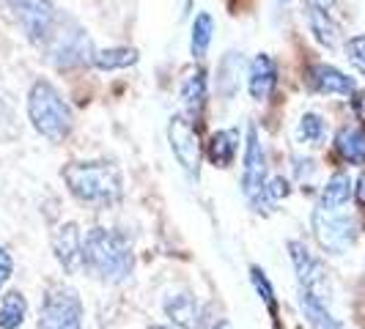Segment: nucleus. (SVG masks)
Returning a JSON list of instances; mask_svg holds the SVG:
<instances>
[{"mask_svg": "<svg viewBox=\"0 0 365 329\" xmlns=\"http://www.w3.org/2000/svg\"><path fill=\"white\" fill-rule=\"evenodd\" d=\"M289 256H292L294 272H297V280H299L302 291H311L322 299V291H324V286H327V274H324L322 261L313 256L302 241H297V239L289 241Z\"/></svg>", "mask_w": 365, "mask_h": 329, "instance_id": "nucleus-10", "label": "nucleus"}, {"mask_svg": "<svg viewBox=\"0 0 365 329\" xmlns=\"http://www.w3.org/2000/svg\"><path fill=\"white\" fill-rule=\"evenodd\" d=\"M299 143H322L324 140V121L316 113H305L299 118V129H297Z\"/></svg>", "mask_w": 365, "mask_h": 329, "instance_id": "nucleus-28", "label": "nucleus"}, {"mask_svg": "<svg viewBox=\"0 0 365 329\" xmlns=\"http://www.w3.org/2000/svg\"><path fill=\"white\" fill-rule=\"evenodd\" d=\"M267 184V148L258 137L256 127H247V140H245V164H242V192L247 201L261 195Z\"/></svg>", "mask_w": 365, "mask_h": 329, "instance_id": "nucleus-9", "label": "nucleus"}, {"mask_svg": "<svg viewBox=\"0 0 365 329\" xmlns=\"http://www.w3.org/2000/svg\"><path fill=\"white\" fill-rule=\"evenodd\" d=\"M212 33H215V17L209 11L195 14V19H192V33H190V53H192L195 61H201L203 55L209 53Z\"/></svg>", "mask_w": 365, "mask_h": 329, "instance_id": "nucleus-23", "label": "nucleus"}, {"mask_svg": "<svg viewBox=\"0 0 365 329\" xmlns=\"http://www.w3.org/2000/svg\"><path fill=\"white\" fill-rule=\"evenodd\" d=\"M11 272H14V261H11V256H9L6 247H0V286L11 277Z\"/></svg>", "mask_w": 365, "mask_h": 329, "instance_id": "nucleus-30", "label": "nucleus"}, {"mask_svg": "<svg viewBox=\"0 0 365 329\" xmlns=\"http://www.w3.org/2000/svg\"><path fill=\"white\" fill-rule=\"evenodd\" d=\"M38 329H83V302L74 288L63 283L47 288L38 310Z\"/></svg>", "mask_w": 365, "mask_h": 329, "instance_id": "nucleus-6", "label": "nucleus"}, {"mask_svg": "<svg viewBox=\"0 0 365 329\" xmlns=\"http://www.w3.org/2000/svg\"><path fill=\"white\" fill-rule=\"evenodd\" d=\"M311 222H313V234L319 239L322 250H327L332 256L346 253L349 247L357 241V222L349 217V214L316 209Z\"/></svg>", "mask_w": 365, "mask_h": 329, "instance_id": "nucleus-7", "label": "nucleus"}, {"mask_svg": "<svg viewBox=\"0 0 365 329\" xmlns=\"http://www.w3.org/2000/svg\"><path fill=\"white\" fill-rule=\"evenodd\" d=\"M351 96H354V99H351V108H354V113L365 121V91H354Z\"/></svg>", "mask_w": 365, "mask_h": 329, "instance_id": "nucleus-32", "label": "nucleus"}, {"mask_svg": "<svg viewBox=\"0 0 365 329\" xmlns=\"http://www.w3.org/2000/svg\"><path fill=\"white\" fill-rule=\"evenodd\" d=\"M313 170V160H302V157H294V173H297V179H308Z\"/></svg>", "mask_w": 365, "mask_h": 329, "instance_id": "nucleus-31", "label": "nucleus"}, {"mask_svg": "<svg viewBox=\"0 0 365 329\" xmlns=\"http://www.w3.org/2000/svg\"><path fill=\"white\" fill-rule=\"evenodd\" d=\"M299 308L305 313V318H308V327L311 329H344L335 318H332V313L324 308V302L311 291H302L299 293Z\"/></svg>", "mask_w": 365, "mask_h": 329, "instance_id": "nucleus-19", "label": "nucleus"}, {"mask_svg": "<svg viewBox=\"0 0 365 329\" xmlns=\"http://www.w3.org/2000/svg\"><path fill=\"white\" fill-rule=\"evenodd\" d=\"M53 253L55 261L61 263V269L66 274H77L83 263V234L77 228V222H63L58 225L53 234Z\"/></svg>", "mask_w": 365, "mask_h": 329, "instance_id": "nucleus-11", "label": "nucleus"}, {"mask_svg": "<svg viewBox=\"0 0 365 329\" xmlns=\"http://www.w3.org/2000/svg\"><path fill=\"white\" fill-rule=\"evenodd\" d=\"M83 263L102 283L118 286V283H124L129 274H132L135 256H132L129 239L124 234H118L113 228L96 225L83 239Z\"/></svg>", "mask_w": 365, "mask_h": 329, "instance_id": "nucleus-2", "label": "nucleus"}, {"mask_svg": "<svg viewBox=\"0 0 365 329\" xmlns=\"http://www.w3.org/2000/svg\"><path fill=\"white\" fill-rule=\"evenodd\" d=\"M351 192H354L351 179H349L346 173H335V176H329V182L324 184V189H322V206H319V209L335 212V209H341V206L351 198Z\"/></svg>", "mask_w": 365, "mask_h": 329, "instance_id": "nucleus-22", "label": "nucleus"}, {"mask_svg": "<svg viewBox=\"0 0 365 329\" xmlns=\"http://www.w3.org/2000/svg\"><path fill=\"white\" fill-rule=\"evenodd\" d=\"M3 6L17 19L25 38L41 53L61 19V11L55 9L53 0H3Z\"/></svg>", "mask_w": 365, "mask_h": 329, "instance_id": "nucleus-5", "label": "nucleus"}, {"mask_svg": "<svg viewBox=\"0 0 365 329\" xmlns=\"http://www.w3.org/2000/svg\"><path fill=\"white\" fill-rule=\"evenodd\" d=\"M72 198L91 209H110L124 198V176L115 162L91 160V162H69L61 170Z\"/></svg>", "mask_w": 365, "mask_h": 329, "instance_id": "nucleus-1", "label": "nucleus"}, {"mask_svg": "<svg viewBox=\"0 0 365 329\" xmlns=\"http://www.w3.org/2000/svg\"><path fill=\"white\" fill-rule=\"evenodd\" d=\"M346 58H349V63H351V66L365 77V33L349 38L346 41Z\"/></svg>", "mask_w": 365, "mask_h": 329, "instance_id": "nucleus-29", "label": "nucleus"}, {"mask_svg": "<svg viewBox=\"0 0 365 329\" xmlns=\"http://www.w3.org/2000/svg\"><path fill=\"white\" fill-rule=\"evenodd\" d=\"M148 329H170V327H148Z\"/></svg>", "mask_w": 365, "mask_h": 329, "instance_id": "nucleus-36", "label": "nucleus"}, {"mask_svg": "<svg viewBox=\"0 0 365 329\" xmlns=\"http://www.w3.org/2000/svg\"><path fill=\"white\" fill-rule=\"evenodd\" d=\"M28 315V302L19 291H9L0 302V329H19Z\"/></svg>", "mask_w": 365, "mask_h": 329, "instance_id": "nucleus-24", "label": "nucleus"}, {"mask_svg": "<svg viewBox=\"0 0 365 329\" xmlns=\"http://www.w3.org/2000/svg\"><path fill=\"white\" fill-rule=\"evenodd\" d=\"M179 96H182V105L190 115V121H198L203 115V108H206V72L192 69V72L184 74Z\"/></svg>", "mask_w": 365, "mask_h": 329, "instance_id": "nucleus-15", "label": "nucleus"}, {"mask_svg": "<svg viewBox=\"0 0 365 329\" xmlns=\"http://www.w3.org/2000/svg\"><path fill=\"white\" fill-rule=\"evenodd\" d=\"M140 61V53L135 47H110V50H96L93 66L102 72H115V69H129Z\"/></svg>", "mask_w": 365, "mask_h": 329, "instance_id": "nucleus-20", "label": "nucleus"}, {"mask_svg": "<svg viewBox=\"0 0 365 329\" xmlns=\"http://www.w3.org/2000/svg\"><path fill=\"white\" fill-rule=\"evenodd\" d=\"M242 66H245V58L239 53H228L217 66V91L231 99L239 88V74H242Z\"/></svg>", "mask_w": 365, "mask_h": 329, "instance_id": "nucleus-21", "label": "nucleus"}, {"mask_svg": "<svg viewBox=\"0 0 365 329\" xmlns=\"http://www.w3.org/2000/svg\"><path fill=\"white\" fill-rule=\"evenodd\" d=\"M305 19H308V28H311L313 38L322 44V47H327V50H335L338 47V38H341V31H338V25H335V19L327 14V9H322V6H316V3H305Z\"/></svg>", "mask_w": 365, "mask_h": 329, "instance_id": "nucleus-16", "label": "nucleus"}, {"mask_svg": "<svg viewBox=\"0 0 365 329\" xmlns=\"http://www.w3.org/2000/svg\"><path fill=\"white\" fill-rule=\"evenodd\" d=\"M239 151V129H217L209 143H206V157L215 167H231Z\"/></svg>", "mask_w": 365, "mask_h": 329, "instance_id": "nucleus-17", "label": "nucleus"}, {"mask_svg": "<svg viewBox=\"0 0 365 329\" xmlns=\"http://www.w3.org/2000/svg\"><path fill=\"white\" fill-rule=\"evenodd\" d=\"M305 83L313 93H324V96H351L357 91L354 77H349L329 63H313L305 74Z\"/></svg>", "mask_w": 365, "mask_h": 329, "instance_id": "nucleus-12", "label": "nucleus"}, {"mask_svg": "<svg viewBox=\"0 0 365 329\" xmlns=\"http://www.w3.org/2000/svg\"><path fill=\"white\" fill-rule=\"evenodd\" d=\"M41 55L47 58V63L55 66L58 72H69V69H77V66L93 63L96 50H93V41L88 36V31L74 17H69L66 11H61L58 28H55V33L47 41V47L41 50Z\"/></svg>", "mask_w": 365, "mask_h": 329, "instance_id": "nucleus-4", "label": "nucleus"}, {"mask_svg": "<svg viewBox=\"0 0 365 329\" xmlns=\"http://www.w3.org/2000/svg\"><path fill=\"white\" fill-rule=\"evenodd\" d=\"M215 329H231V324H228V321H217V327Z\"/></svg>", "mask_w": 365, "mask_h": 329, "instance_id": "nucleus-35", "label": "nucleus"}, {"mask_svg": "<svg viewBox=\"0 0 365 329\" xmlns=\"http://www.w3.org/2000/svg\"><path fill=\"white\" fill-rule=\"evenodd\" d=\"M165 315L179 329H203V308L190 291H170L165 296Z\"/></svg>", "mask_w": 365, "mask_h": 329, "instance_id": "nucleus-13", "label": "nucleus"}, {"mask_svg": "<svg viewBox=\"0 0 365 329\" xmlns=\"http://www.w3.org/2000/svg\"><path fill=\"white\" fill-rule=\"evenodd\" d=\"M250 283H253V288H256L258 296L264 299V305L269 308L272 318L277 321V299H274V288H272V283H269V277H267V272H264L261 266H250Z\"/></svg>", "mask_w": 365, "mask_h": 329, "instance_id": "nucleus-27", "label": "nucleus"}, {"mask_svg": "<svg viewBox=\"0 0 365 329\" xmlns=\"http://www.w3.org/2000/svg\"><path fill=\"white\" fill-rule=\"evenodd\" d=\"M289 192H292V184L289 179H283V176H272L269 182L264 184V189H261V195L253 198V209L256 212H269L274 203H280L283 198H289Z\"/></svg>", "mask_w": 365, "mask_h": 329, "instance_id": "nucleus-26", "label": "nucleus"}, {"mask_svg": "<svg viewBox=\"0 0 365 329\" xmlns=\"http://www.w3.org/2000/svg\"><path fill=\"white\" fill-rule=\"evenodd\" d=\"M190 9H192V0H182V11H179V17H187Z\"/></svg>", "mask_w": 365, "mask_h": 329, "instance_id": "nucleus-34", "label": "nucleus"}, {"mask_svg": "<svg viewBox=\"0 0 365 329\" xmlns=\"http://www.w3.org/2000/svg\"><path fill=\"white\" fill-rule=\"evenodd\" d=\"M354 198H357V203L360 206H365V173L357 179V187H354Z\"/></svg>", "mask_w": 365, "mask_h": 329, "instance_id": "nucleus-33", "label": "nucleus"}, {"mask_svg": "<svg viewBox=\"0 0 365 329\" xmlns=\"http://www.w3.org/2000/svg\"><path fill=\"white\" fill-rule=\"evenodd\" d=\"M168 140H170V151L176 157V162L182 164V170L190 179H198L203 160V146L198 137V129L192 127V121L187 115H173L168 124Z\"/></svg>", "mask_w": 365, "mask_h": 329, "instance_id": "nucleus-8", "label": "nucleus"}, {"mask_svg": "<svg viewBox=\"0 0 365 329\" xmlns=\"http://www.w3.org/2000/svg\"><path fill=\"white\" fill-rule=\"evenodd\" d=\"M335 151L349 164H365V129L344 127L335 135Z\"/></svg>", "mask_w": 365, "mask_h": 329, "instance_id": "nucleus-18", "label": "nucleus"}, {"mask_svg": "<svg viewBox=\"0 0 365 329\" xmlns=\"http://www.w3.org/2000/svg\"><path fill=\"white\" fill-rule=\"evenodd\" d=\"M28 118L41 137L50 143H63L74 127V115L53 83L36 80L28 91Z\"/></svg>", "mask_w": 365, "mask_h": 329, "instance_id": "nucleus-3", "label": "nucleus"}, {"mask_svg": "<svg viewBox=\"0 0 365 329\" xmlns=\"http://www.w3.org/2000/svg\"><path fill=\"white\" fill-rule=\"evenodd\" d=\"M274 85H277V66H274L272 55L258 53L250 61V66H247V88H250V96L256 102H264V99H269Z\"/></svg>", "mask_w": 365, "mask_h": 329, "instance_id": "nucleus-14", "label": "nucleus"}, {"mask_svg": "<svg viewBox=\"0 0 365 329\" xmlns=\"http://www.w3.org/2000/svg\"><path fill=\"white\" fill-rule=\"evenodd\" d=\"M19 115L11 93L0 88V143H11L19 137Z\"/></svg>", "mask_w": 365, "mask_h": 329, "instance_id": "nucleus-25", "label": "nucleus"}]
</instances>
